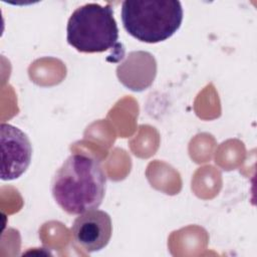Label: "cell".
I'll return each mask as SVG.
<instances>
[{
  "mask_svg": "<svg viewBox=\"0 0 257 257\" xmlns=\"http://www.w3.org/2000/svg\"><path fill=\"white\" fill-rule=\"evenodd\" d=\"M106 176L94 157L70 155L51 180L56 204L67 214L80 215L97 209L104 198Z\"/></svg>",
  "mask_w": 257,
  "mask_h": 257,
  "instance_id": "6da1fadb",
  "label": "cell"
},
{
  "mask_svg": "<svg viewBox=\"0 0 257 257\" xmlns=\"http://www.w3.org/2000/svg\"><path fill=\"white\" fill-rule=\"evenodd\" d=\"M121 21L125 31L147 43L167 40L181 27L183 8L178 0L123 1Z\"/></svg>",
  "mask_w": 257,
  "mask_h": 257,
  "instance_id": "7a4b0ae2",
  "label": "cell"
},
{
  "mask_svg": "<svg viewBox=\"0 0 257 257\" xmlns=\"http://www.w3.org/2000/svg\"><path fill=\"white\" fill-rule=\"evenodd\" d=\"M67 42L79 52L99 53L119 46L118 28L109 5L84 4L73 11L66 27Z\"/></svg>",
  "mask_w": 257,
  "mask_h": 257,
  "instance_id": "3957f363",
  "label": "cell"
},
{
  "mask_svg": "<svg viewBox=\"0 0 257 257\" xmlns=\"http://www.w3.org/2000/svg\"><path fill=\"white\" fill-rule=\"evenodd\" d=\"M0 142L1 179L3 181L18 179L31 163L32 146L29 138L17 126L2 122Z\"/></svg>",
  "mask_w": 257,
  "mask_h": 257,
  "instance_id": "277c9868",
  "label": "cell"
},
{
  "mask_svg": "<svg viewBox=\"0 0 257 257\" xmlns=\"http://www.w3.org/2000/svg\"><path fill=\"white\" fill-rule=\"evenodd\" d=\"M111 234L110 216L97 209L80 214L71 226L74 245L87 253L103 249L108 244Z\"/></svg>",
  "mask_w": 257,
  "mask_h": 257,
  "instance_id": "5b68a950",
  "label": "cell"
},
{
  "mask_svg": "<svg viewBox=\"0 0 257 257\" xmlns=\"http://www.w3.org/2000/svg\"><path fill=\"white\" fill-rule=\"evenodd\" d=\"M157 71L156 60L152 54L144 51L131 52L126 60L118 65L117 76L126 87L143 90L151 85Z\"/></svg>",
  "mask_w": 257,
  "mask_h": 257,
  "instance_id": "8992f818",
  "label": "cell"
}]
</instances>
